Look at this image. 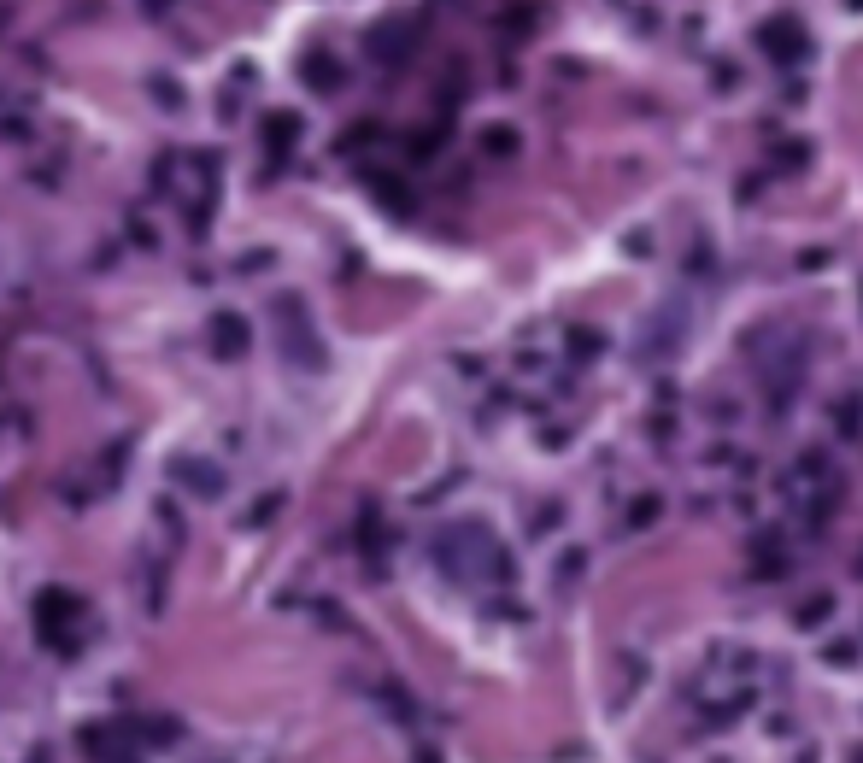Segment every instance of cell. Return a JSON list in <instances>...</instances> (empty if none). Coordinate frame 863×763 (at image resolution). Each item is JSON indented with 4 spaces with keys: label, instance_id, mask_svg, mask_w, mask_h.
<instances>
[{
    "label": "cell",
    "instance_id": "6da1fadb",
    "mask_svg": "<svg viewBox=\"0 0 863 763\" xmlns=\"http://www.w3.org/2000/svg\"><path fill=\"white\" fill-rule=\"evenodd\" d=\"M271 323H276V341H282V359L288 364H300V370L323 364V341H318V329H312V317H306V300H300V294H276Z\"/></svg>",
    "mask_w": 863,
    "mask_h": 763
},
{
    "label": "cell",
    "instance_id": "7a4b0ae2",
    "mask_svg": "<svg viewBox=\"0 0 863 763\" xmlns=\"http://www.w3.org/2000/svg\"><path fill=\"white\" fill-rule=\"evenodd\" d=\"M77 617H83V599L71 587H47L36 599V623H42V634L53 646H65V623H77Z\"/></svg>",
    "mask_w": 863,
    "mask_h": 763
},
{
    "label": "cell",
    "instance_id": "3957f363",
    "mask_svg": "<svg viewBox=\"0 0 863 763\" xmlns=\"http://www.w3.org/2000/svg\"><path fill=\"white\" fill-rule=\"evenodd\" d=\"M171 482H182V488H194L200 499H218L229 488L224 470L218 464H206V458H194V452H182V458H171Z\"/></svg>",
    "mask_w": 863,
    "mask_h": 763
},
{
    "label": "cell",
    "instance_id": "277c9868",
    "mask_svg": "<svg viewBox=\"0 0 863 763\" xmlns=\"http://www.w3.org/2000/svg\"><path fill=\"white\" fill-rule=\"evenodd\" d=\"M212 347H218L224 359H241V353H247V323L235 312H218L212 317Z\"/></svg>",
    "mask_w": 863,
    "mask_h": 763
},
{
    "label": "cell",
    "instance_id": "5b68a950",
    "mask_svg": "<svg viewBox=\"0 0 863 763\" xmlns=\"http://www.w3.org/2000/svg\"><path fill=\"white\" fill-rule=\"evenodd\" d=\"M758 42L770 47V53H781V59H799L805 53V42H799V30L787 24V18H775V24H764V36Z\"/></svg>",
    "mask_w": 863,
    "mask_h": 763
},
{
    "label": "cell",
    "instance_id": "8992f818",
    "mask_svg": "<svg viewBox=\"0 0 863 763\" xmlns=\"http://www.w3.org/2000/svg\"><path fill=\"white\" fill-rule=\"evenodd\" d=\"M294 135H300V118H294V112H276L271 124H265V153L282 159V153L294 147Z\"/></svg>",
    "mask_w": 863,
    "mask_h": 763
},
{
    "label": "cell",
    "instance_id": "52a82bcc",
    "mask_svg": "<svg viewBox=\"0 0 863 763\" xmlns=\"http://www.w3.org/2000/svg\"><path fill=\"white\" fill-rule=\"evenodd\" d=\"M306 83H312V89H335L341 77L329 71V59H312V65H306Z\"/></svg>",
    "mask_w": 863,
    "mask_h": 763
}]
</instances>
